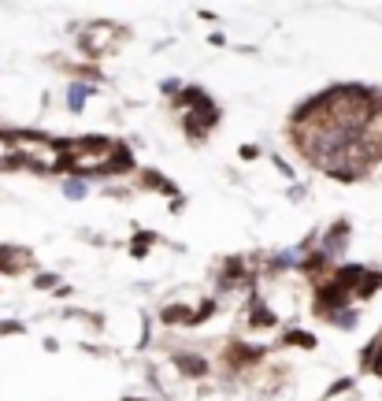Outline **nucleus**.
Returning <instances> with one entry per match:
<instances>
[{"label":"nucleus","mask_w":382,"mask_h":401,"mask_svg":"<svg viewBox=\"0 0 382 401\" xmlns=\"http://www.w3.org/2000/svg\"><path fill=\"white\" fill-rule=\"evenodd\" d=\"M123 41H130V30L119 27V22H89V27L78 30V53H82L86 63H100Z\"/></svg>","instance_id":"nucleus-1"},{"label":"nucleus","mask_w":382,"mask_h":401,"mask_svg":"<svg viewBox=\"0 0 382 401\" xmlns=\"http://www.w3.org/2000/svg\"><path fill=\"white\" fill-rule=\"evenodd\" d=\"M268 346H253V342H242V338H230L227 346H223V357L219 364L223 372L230 375H245V372H260L263 364H268Z\"/></svg>","instance_id":"nucleus-2"},{"label":"nucleus","mask_w":382,"mask_h":401,"mask_svg":"<svg viewBox=\"0 0 382 401\" xmlns=\"http://www.w3.org/2000/svg\"><path fill=\"white\" fill-rule=\"evenodd\" d=\"M219 123H223V108L216 105V100H208V105L193 108L186 115H178V126H182V134H186L190 145H204Z\"/></svg>","instance_id":"nucleus-3"},{"label":"nucleus","mask_w":382,"mask_h":401,"mask_svg":"<svg viewBox=\"0 0 382 401\" xmlns=\"http://www.w3.org/2000/svg\"><path fill=\"white\" fill-rule=\"evenodd\" d=\"M126 175H130V178L138 175V160H134V152H130V145L115 141V149H112L97 167H89L82 178H97V183H108V178H126Z\"/></svg>","instance_id":"nucleus-4"},{"label":"nucleus","mask_w":382,"mask_h":401,"mask_svg":"<svg viewBox=\"0 0 382 401\" xmlns=\"http://www.w3.org/2000/svg\"><path fill=\"white\" fill-rule=\"evenodd\" d=\"M353 305H357V301H353V294L341 290L338 282H331V279H323L320 287H312V313L320 320H331V316L345 313V308H353Z\"/></svg>","instance_id":"nucleus-5"},{"label":"nucleus","mask_w":382,"mask_h":401,"mask_svg":"<svg viewBox=\"0 0 382 401\" xmlns=\"http://www.w3.org/2000/svg\"><path fill=\"white\" fill-rule=\"evenodd\" d=\"M349 242H353V223L345 216H338L327 230H320V249L331 256V261H338V256L349 249Z\"/></svg>","instance_id":"nucleus-6"},{"label":"nucleus","mask_w":382,"mask_h":401,"mask_svg":"<svg viewBox=\"0 0 382 401\" xmlns=\"http://www.w3.org/2000/svg\"><path fill=\"white\" fill-rule=\"evenodd\" d=\"M130 190H138V193H160V197H167V201L182 197L178 186L171 183L164 171H156V167H141V171L134 175V186H130Z\"/></svg>","instance_id":"nucleus-7"},{"label":"nucleus","mask_w":382,"mask_h":401,"mask_svg":"<svg viewBox=\"0 0 382 401\" xmlns=\"http://www.w3.org/2000/svg\"><path fill=\"white\" fill-rule=\"evenodd\" d=\"M171 368H175L182 379H193V383H201L208 372H212V364L201 357V353H193V349H175L171 353Z\"/></svg>","instance_id":"nucleus-8"},{"label":"nucleus","mask_w":382,"mask_h":401,"mask_svg":"<svg viewBox=\"0 0 382 401\" xmlns=\"http://www.w3.org/2000/svg\"><path fill=\"white\" fill-rule=\"evenodd\" d=\"M297 271H301V275H305V279L312 282V287H320L323 279H331V271H334V261H331V256H327V253L320 249V245H315L312 253H305V256H301Z\"/></svg>","instance_id":"nucleus-9"},{"label":"nucleus","mask_w":382,"mask_h":401,"mask_svg":"<svg viewBox=\"0 0 382 401\" xmlns=\"http://www.w3.org/2000/svg\"><path fill=\"white\" fill-rule=\"evenodd\" d=\"M26 268H34V253L22 245H0V275H22Z\"/></svg>","instance_id":"nucleus-10"},{"label":"nucleus","mask_w":382,"mask_h":401,"mask_svg":"<svg viewBox=\"0 0 382 401\" xmlns=\"http://www.w3.org/2000/svg\"><path fill=\"white\" fill-rule=\"evenodd\" d=\"M249 331H275L279 327V316H275V308L268 301H260L256 294H249V323H245Z\"/></svg>","instance_id":"nucleus-11"},{"label":"nucleus","mask_w":382,"mask_h":401,"mask_svg":"<svg viewBox=\"0 0 382 401\" xmlns=\"http://www.w3.org/2000/svg\"><path fill=\"white\" fill-rule=\"evenodd\" d=\"M160 323L164 327H190L193 323V305L190 301H167L160 308Z\"/></svg>","instance_id":"nucleus-12"},{"label":"nucleus","mask_w":382,"mask_h":401,"mask_svg":"<svg viewBox=\"0 0 382 401\" xmlns=\"http://www.w3.org/2000/svg\"><path fill=\"white\" fill-rule=\"evenodd\" d=\"M382 290V268H367L364 271V279L357 282V290H353V301L357 305H367V301H375Z\"/></svg>","instance_id":"nucleus-13"},{"label":"nucleus","mask_w":382,"mask_h":401,"mask_svg":"<svg viewBox=\"0 0 382 401\" xmlns=\"http://www.w3.org/2000/svg\"><path fill=\"white\" fill-rule=\"evenodd\" d=\"M208 100H212V97H208L201 86H182V89H178V97L171 100V108H175L178 115H186V112H193V108L208 105Z\"/></svg>","instance_id":"nucleus-14"},{"label":"nucleus","mask_w":382,"mask_h":401,"mask_svg":"<svg viewBox=\"0 0 382 401\" xmlns=\"http://www.w3.org/2000/svg\"><path fill=\"white\" fill-rule=\"evenodd\" d=\"M364 271H367V264H334V271H331V282H338L341 290H357V282L364 279Z\"/></svg>","instance_id":"nucleus-15"},{"label":"nucleus","mask_w":382,"mask_h":401,"mask_svg":"<svg viewBox=\"0 0 382 401\" xmlns=\"http://www.w3.org/2000/svg\"><path fill=\"white\" fill-rule=\"evenodd\" d=\"M160 242V235H156V230H149V227H138V235L126 242V253L134 256V261H145V256L152 253V245Z\"/></svg>","instance_id":"nucleus-16"},{"label":"nucleus","mask_w":382,"mask_h":401,"mask_svg":"<svg viewBox=\"0 0 382 401\" xmlns=\"http://www.w3.org/2000/svg\"><path fill=\"white\" fill-rule=\"evenodd\" d=\"M282 346L312 353V349H320V338H315L312 331H305V327H286V331H282Z\"/></svg>","instance_id":"nucleus-17"},{"label":"nucleus","mask_w":382,"mask_h":401,"mask_svg":"<svg viewBox=\"0 0 382 401\" xmlns=\"http://www.w3.org/2000/svg\"><path fill=\"white\" fill-rule=\"evenodd\" d=\"M97 93V86H82V82H71L67 86V108L74 112V115H82V108L89 105V97Z\"/></svg>","instance_id":"nucleus-18"},{"label":"nucleus","mask_w":382,"mask_h":401,"mask_svg":"<svg viewBox=\"0 0 382 401\" xmlns=\"http://www.w3.org/2000/svg\"><path fill=\"white\" fill-rule=\"evenodd\" d=\"M216 313H219V301H216V297H204L201 305H193V323H190V327H204Z\"/></svg>","instance_id":"nucleus-19"},{"label":"nucleus","mask_w":382,"mask_h":401,"mask_svg":"<svg viewBox=\"0 0 382 401\" xmlns=\"http://www.w3.org/2000/svg\"><path fill=\"white\" fill-rule=\"evenodd\" d=\"M327 323H331V327H338V331H357V323H360V308L353 305V308H345V313L331 316Z\"/></svg>","instance_id":"nucleus-20"},{"label":"nucleus","mask_w":382,"mask_h":401,"mask_svg":"<svg viewBox=\"0 0 382 401\" xmlns=\"http://www.w3.org/2000/svg\"><path fill=\"white\" fill-rule=\"evenodd\" d=\"M353 386H357V379H353V375H341V379H334L331 386H327L320 401H334V397H341V394H353Z\"/></svg>","instance_id":"nucleus-21"},{"label":"nucleus","mask_w":382,"mask_h":401,"mask_svg":"<svg viewBox=\"0 0 382 401\" xmlns=\"http://www.w3.org/2000/svg\"><path fill=\"white\" fill-rule=\"evenodd\" d=\"M86 193H89V183H86V178H67V183H63V197L82 201Z\"/></svg>","instance_id":"nucleus-22"},{"label":"nucleus","mask_w":382,"mask_h":401,"mask_svg":"<svg viewBox=\"0 0 382 401\" xmlns=\"http://www.w3.org/2000/svg\"><path fill=\"white\" fill-rule=\"evenodd\" d=\"M56 287H60L56 271H37V275H34V290H56Z\"/></svg>","instance_id":"nucleus-23"},{"label":"nucleus","mask_w":382,"mask_h":401,"mask_svg":"<svg viewBox=\"0 0 382 401\" xmlns=\"http://www.w3.org/2000/svg\"><path fill=\"white\" fill-rule=\"evenodd\" d=\"M182 86H186V82H178V79H164V82H160V93H164L167 100H175Z\"/></svg>","instance_id":"nucleus-24"},{"label":"nucleus","mask_w":382,"mask_h":401,"mask_svg":"<svg viewBox=\"0 0 382 401\" xmlns=\"http://www.w3.org/2000/svg\"><path fill=\"white\" fill-rule=\"evenodd\" d=\"M0 334H26V323H19V320H0Z\"/></svg>","instance_id":"nucleus-25"},{"label":"nucleus","mask_w":382,"mask_h":401,"mask_svg":"<svg viewBox=\"0 0 382 401\" xmlns=\"http://www.w3.org/2000/svg\"><path fill=\"white\" fill-rule=\"evenodd\" d=\"M271 164L279 167V175H282V178H289V183H294V178H297V175H294V167H289V164H286V157H279V152H275V157H271Z\"/></svg>","instance_id":"nucleus-26"},{"label":"nucleus","mask_w":382,"mask_h":401,"mask_svg":"<svg viewBox=\"0 0 382 401\" xmlns=\"http://www.w3.org/2000/svg\"><path fill=\"white\" fill-rule=\"evenodd\" d=\"M238 157H242L245 164H253V160H260V145H253V141H245V145L238 149Z\"/></svg>","instance_id":"nucleus-27"},{"label":"nucleus","mask_w":382,"mask_h":401,"mask_svg":"<svg viewBox=\"0 0 382 401\" xmlns=\"http://www.w3.org/2000/svg\"><path fill=\"white\" fill-rule=\"evenodd\" d=\"M74 294V287H67V282H60L56 290H52V297H60V301H67V297Z\"/></svg>","instance_id":"nucleus-28"},{"label":"nucleus","mask_w":382,"mask_h":401,"mask_svg":"<svg viewBox=\"0 0 382 401\" xmlns=\"http://www.w3.org/2000/svg\"><path fill=\"white\" fill-rule=\"evenodd\" d=\"M104 193H108V197H115V201H123V197H130V190H126V186H108V190H104Z\"/></svg>","instance_id":"nucleus-29"},{"label":"nucleus","mask_w":382,"mask_h":401,"mask_svg":"<svg viewBox=\"0 0 382 401\" xmlns=\"http://www.w3.org/2000/svg\"><path fill=\"white\" fill-rule=\"evenodd\" d=\"M208 45H212V48H223V45H227V34H208Z\"/></svg>","instance_id":"nucleus-30"},{"label":"nucleus","mask_w":382,"mask_h":401,"mask_svg":"<svg viewBox=\"0 0 382 401\" xmlns=\"http://www.w3.org/2000/svg\"><path fill=\"white\" fill-rule=\"evenodd\" d=\"M308 197V186H294L289 190V201H305Z\"/></svg>","instance_id":"nucleus-31"},{"label":"nucleus","mask_w":382,"mask_h":401,"mask_svg":"<svg viewBox=\"0 0 382 401\" xmlns=\"http://www.w3.org/2000/svg\"><path fill=\"white\" fill-rule=\"evenodd\" d=\"M171 212H175V216L186 212V197H175V201H171Z\"/></svg>","instance_id":"nucleus-32"},{"label":"nucleus","mask_w":382,"mask_h":401,"mask_svg":"<svg viewBox=\"0 0 382 401\" xmlns=\"http://www.w3.org/2000/svg\"><path fill=\"white\" fill-rule=\"evenodd\" d=\"M123 401H145V397H134V394H126V397H123Z\"/></svg>","instance_id":"nucleus-33"}]
</instances>
